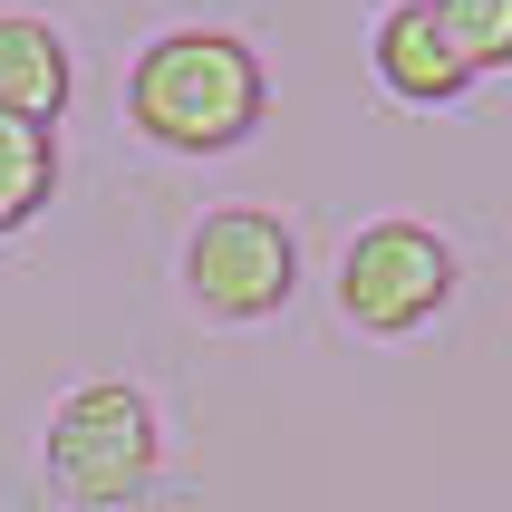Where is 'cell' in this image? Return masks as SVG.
<instances>
[{"mask_svg":"<svg viewBox=\"0 0 512 512\" xmlns=\"http://www.w3.org/2000/svg\"><path fill=\"white\" fill-rule=\"evenodd\" d=\"M126 116L145 145L223 155L271 116V68L242 29H155L126 58Z\"/></svg>","mask_w":512,"mask_h":512,"instance_id":"cell-1","label":"cell"},{"mask_svg":"<svg viewBox=\"0 0 512 512\" xmlns=\"http://www.w3.org/2000/svg\"><path fill=\"white\" fill-rule=\"evenodd\" d=\"M39 474L68 512H116L136 503L155 474H165V426L145 406L136 377H87L49 406V435H39Z\"/></svg>","mask_w":512,"mask_h":512,"instance_id":"cell-2","label":"cell"},{"mask_svg":"<svg viewBox=\"0 0 512 512\" xmlns=\"http://www.w3.org/2000/svg\"><path fill=\"white\" fill-rule=\"evenodd\" d=\"M184 290H194V310L252 329V319L290 310V290H300V242H290V223L261 213V203H213V213L184 232Z\"/></svg>","mask_w":512,"mask_h":512,"instance_id":"cell-3","label":"cell"},{"mask_svg":"<svg viewBox=\"0 0 512 512\" xmlns=\"http://www.w3.org/2000/svg\"><path fill=\"white\" fill-rule=\"evenodd\" d=\"M445 300H455V252H445V232H435V223L377 213V223L348 232V252H339V310L358 319L368 339L426 329Z\"/></svg>","mask_w":512,"mask_h":512,"instance_id":"cell-4","label":"cell"},{"mask_svg":"<svg viewBox=\"0 0 512 512\" xmlns=\"http://www.w3.org/2000/svg\"><path fill=\"white\" fill-rule=\"evenodd\" d=\"M368 68L387 97H406V107H455L464 87H474V68H464V49L445 39V20H435L426 0H387L368 29Z\"/></svg>","mask_w":512,"mask_h":512,"instance_id":"cell-5","label":"cell"},{"mask_svg":"<svg viewBox=\"0 0 512 512\" xmlns=\"http://www.w3.org/2000/svg\"><path fill=\"white\" fill-rule=\"evenodd\" d=\"M78 97V58L58 39L49 20H29V10H0V116H20V126H58Z\"/></svg>","mask_w":512,"mask_h":512,"instance_id":"cell-6","label":"cell"},{"mask_svg":"<svg viewBox=\"0 0 512 512\" xmlns=\"http://www.w3.org/2000/svg\"><path fill=\"white\" fill-rule=\"evenodd\" d=\"M58 194V136L49 126H20V116H0V232L39 223Z\"/></svg>","mask_w":512,"mask_h":512,"instance_id":"cell-7","label":"cell"},{"mask_svg":"<svg viewBox=\"0 0 512 512\" xmlns=\"http://www.w3.org/2000/svg\"><path fill=\"white\" fill-rule=\"evenodd\" d=\"M445 39L464 49V68L484 78V68H512V0H426Z\"/></svg>","mask_w":512,"mask_h":512,"instance_id":"cell-8","label":"cell"}]
</instances>
